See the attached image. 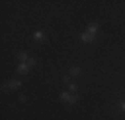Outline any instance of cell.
<instances>
[{
    "label": "cell",
    "instance_id": "obj_4",
    "mask_svg": "<svg viewBox=\"0 0 125 120\" xmlns=\"http://www.w3.org/2000/svg\"><path fill=\"white\" fill-rule=\"evenodd\" d=\"M20 85H21V83H20L19 80H11V82L7 84V87L11 88V89H17Z\"/></svg>",
    "mask_w": 125,
    "mask_h": 120
},
{
    "label": "cell",
    "instance_id": "obj_10",
    "mask_svg": "<svg viewBox=\"0 0 125 120\" xmlns=\"http://www.w3.org/2000/svg\"><path fill=\"white\" fill-rule=\"evenodd\" d=\"M35 64H36V59L29 58V60H28V67H33Z\"/></svg>",
    "mask_w": 125,
    "mask_h": 120
},
{
    "label": "cell",
    "instance_id": "obj_5",
    "mask_svg": "<svg viewBox=\"0 0 125 120\" xmlns=\"http://www.w3.org/2000/svg\"><path fill=\"white\" fill-rule=\"evenodd\" d=\"M17 58H19L20 60H21V61H28V60H29L28 53L24 52V51H23V52H19V53H17Z\"/></svg>",
    "mask_w": 125,
    "mask_h": 120
},
{
    "label": "cell",
    "instance_id": "obj_8",
    "mask_svg": "<svg viewBox=\"0 0 125 120\" xmlns=\"http://www.w3.org/2000/svg\"><path fill=\"white\" fill-rule=\"evenodd\" d=\"M33 37L36 39V40H43V39H44V34H43V32H40V31H37V32H35Z\"/></svg>",
    "mask_w": 125,
    "mask_h": 120
},
{
    "label": "cell",
    "instance_id": "obj_11",
    "mask_svg": "<svg viewBox=\"0 0 125 120\" xmlns=\"http://www.w3.org/2000/svg\"><path fill=\"white\" fill-rule=\"evenodd\" d=\"M69 91L71 92H76L77 91V85H76V84H72V83L69 84Z\"/></svg>",
    "mask_w": 125,
    "mask_h": 120
},
{
    "label": "cell",
    "instance_id": "obj_6",
    "mask_svg": "<svg viewBox=\"0 0 125 120\" xmlns=\"http://www.w3.org/2000/svg\"><path fill=\"white\" fill-rule=\"evenodd\" d=\"M81 73V68L80 67H72L71 68V75L72 76H77V75Z\"/></svg>",
    "mask_w": 125,
    "mask_h": 120
},
{
    "label": "cell",
    "instance_id": "obj_12",
    "mask_svg": "<svg viewBox=\"0 0 125 120\" xmlns=\"http://www.w3.org/2000/svg\"><path fill=\"white\" fill-rule=\"evenodd\" d=\"M62 80H64V83H68V82H69V77H68V76H64V79H62Z\"/></svg>",
    "mask_w": 125,
    "mask_h": 120
},
{
    "label": "cell",
    "instance_id": "obj_9",
    "mask_svg": "<svg viewBox=\"0 0 125 120\" xmlns=\"http://www.w3.org/2000/svg\"><path fill=\"white\" fill-rule=\"evenodd\" d=\"M77 100H79V96H77V95H73V96H71V97H69V100H68V103H71V104H75V103H77Z\"/></svg>",
    "mask_w": 125,
    "mask_h": 120
},
{
    "label": "cell",
    "instance_id": "obj_13",
    "mask_svg": "<svg viewBox=\"0 0 125 120\" xmlns=\"http://www.w3.org/2000/svg\"><path fill=\"white\" fill-rule=\"evenodd\" d=\"M19 99H20V101H25V96H24V95H21Z\"/></svg>",
    "mask_w": 125,
    "mask_h": 120
},
{
    "label": "cell",
    "instance_id": "obj_7",
    "mask_svg": "<svg viewBox=\"0 0 125 120\" xmlns=\"http://www.w3.org/2000/svg\"><path fill=\"white\" fill-rule=\"evenodd\" d=\"M69 97H71L69 92H62V94L60 95V99L62 101H68V100H69Z\"/></svg>",
    "mask_w": 125,
    "mask_h": 120
},
{
    "label": "cell",
    "instance_id": "obj_14",
    "mask_svg": "<svg viewBox=\"0 0 125 120\" xmlns=\"http://www.w3.org/2000/svg\"><path fill=\"white\" fill-rule=\"evenodd\" d=\"M121 108H123V109H125V103H121Z\"/></svg>",
    "mask_w": 125,
    "mask_h": 120
},
{
    "label": "cell",
    "instance_id": "obj_3",
    "mask_svg": "<svg viewBox=\"0 0 125 120\" xmlns=\"http://www.w3.org/2000/svg\"><path fill=\"white\" fill-rule=\"evenodd\" d=\"M28 70H29L28 64H24V63L19 64V67H17V72H19V73H21V75H25L27 72H28Z\"/></svg>",
    "mask_w": 125,
    "mask_h": 120
},
{
    "label": "cell",
    "instance_id": "obj_1",
    "mask_svg": "<svg viewBox=\"0 0 125 120\" xmlns=\"http://www.w3.org/2000/svg\"><path fill=\"white\" fill-rule=\"evenodd\" d=\"M81 40H83V41H85V43H91V41H93V40H94V35L85 32V34H83V35H81Z\"/></svg>",
    "mask_w": 125,
    "mask_h": 120
},
{
    "label": "cell",
    "instance_id": "obj_2",
    "mask_svg": "<svg viewBox=\"0 0 125 120\" xmlns=\"http://www.w3.org/2000/svg\"><path fill=\"white\" fill-rule=\"evenodd\" d=\"M97 28H99V24H97V23H92V24H89V25L87 27V32H88V34L94 35V34H96V31H97Z\"/></svg>",
    "mask_w": 125,
    "mask_h": 120
}]
</instances>
